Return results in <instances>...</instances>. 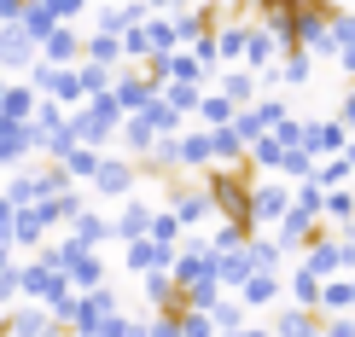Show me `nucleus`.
<instances>
[{"instance_id": "f257e3e1", "label": "nucleus", "mask_w": 355, "mask_h": 337, "mask_svg": "<svg viewBox=\"0 0 355 337\" xmlns=\"http://www.w3.org/2000/svg\"><path fill=\"white\" fill-rule=\"evenodd\" d=\"M245 297H250V302H268V297H274V280H250Z\"/></svg>"}, {"instance_id": "f03ea898", "label": "nucleus", "mask_w": 355, "mask_h": 337, "mask_svg": "<svg viewBox=\"0 0 355 337\" xmlns=\"http://www.w3.org/2000/svg\"><path fill=\"white\" fill-rule=\"evenodd\" d=\"M327 337H355V320H332V326H327Z\"/></svg>"}, {"instance_id": "7ed1b4c3", "label": "nucleus", "mask_w": 355, "mask_h": 337, "mask_svg": "<svg viewBox=\"0 0 355 337\" xmlns=\"http://www.w3.org/2000/svg\"><path fill=\"white\" fill-rule=\"evenodd\" d=\"M233 337H262V331H233Z\"/></svg>"}, {"instance_id": "20e7f679", "label": "nucleus", "mask_w": 355, "mask_h": 337, "mask_svg": "<svg viewBox=\"0 0 355 337\" xmlns=\"http://www.w3.org/2000/svg\"><path fill=\"white\" fill-rule=\"evenodd\" d=\"M349 122H355V99H349Z\"/></svg>"}, {"instance_id": "39448f33", "label": "nucleus", "mask_w": 355, "mask_h": 337, "mask_svg": "<svg viewBox=\"0 0 355 337\" xmlns=\"http://www.w3.org/2000/svg\"><path fill=\"white\" fill-rule=\"evenodd\" d=\"M309 337H320V331H309Z\"/></svg>"}]
</instances>
